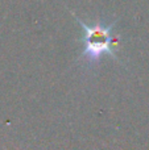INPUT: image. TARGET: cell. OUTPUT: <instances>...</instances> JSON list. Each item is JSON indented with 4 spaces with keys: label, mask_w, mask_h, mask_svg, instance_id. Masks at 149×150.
<instances>
[{
    "label": "cell",
    "mask_w": 149,
    "mask_h": 150,
    "mask_svg": "<svg viewBox=\"0 0 149 150\" xmlns=\"http://www.w3.org/2000/svg\"><path fill=\"white\" fill-rule=\"evenodd\" d=\"M84 30V50L83 57L90 61H98L103 54H110L115 57L112 52V37H111V26L95 25L89 26L79 21Z\"/></svg>",
    "instance_id": "cell-1"
}]
</instances>
